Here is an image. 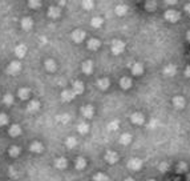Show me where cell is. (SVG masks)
<instances>
[{
  "mask_svg": "<svg viewBox=\"0 0 190 181\" xmlns=\"http://www.w3.org/2000/svg\"><path fill=\"white\" fill-rule=\"evenodd\" d=\"M148 181H156V180H148Z\"/></svg>",
  "mask_w": 190,
  "mask_h": 181,
  "instance_id": "48",
  "label": "cell"
},
{
  "mask_svg": "<svg viewBox=\"0 0 190 181\" xmlns=\"http://www.w3.org/2000/svg\"><path fill=\"white\" fill-rule=\"evenodd\" d=\"M20 71H21V64L19 61H12L8 65V73L10 75H17Z\"/></svg>",
  "mask_w": 190,
  "mask_h": 181,
  "instance_id": "4",
  "label": "cell"
},
{
  "mask_svg": "<svg viewBox=\"0 0 190 181\" xmlns=\"http://www.w3.org/2000/svg\"><path fill=\"white\" fill-rule=\"evenodd\" d=\"M125 49V43L121 40H113L112 43V53L113 55H120Z\"/></svg>",
  "mask_w": 190,
  "mask_h": 181,
  "instance_id": "1",
  "label": "cell"
},
{
  "mask_svg": "<svg viewBox=\"0 0 190 181\" xmlns=\"http://www.w3.org/2000/svg\"><path fill=\"white\" fill-rule=\"evenodd\" d=\"M158 169H160L161 172H166V171L169 169V165H168L166 163H161V164H160V168H158Z\"/></svg>",
  "mask_w": 190,
  "mask_h": 181,
  "instance_id": "42",
  "label": "cell"
},
{
  "mask_svg": "<svg viewBox=\"0 0 190 181\" xmlns=\"http://www.w3.org/2000/svg\"><path fill=\"white\" fill-rule=\"evenodd\" d=\"M28 112H32V113H35V112H37L40 109V103L37 100H32L31 103H28V107H27Z\"/></svg>",
  "mask_w": 190,
  "mask_h": 181,
  "instance_id": "12",
  "label": "cell"
},
{
  "mask_svg": "<svg viewBox=\"0 0 190 181\" xmlns=\"http://www.w3.org/2000/svg\"><path fill=\"white\" fill-rule=\"evenodd\" d=\"M185 11H186L188 14L190 15V4H186V6H185Z\"/></svg>",
  "mask_w": 190,
  "mask_h": 181,
  "instance_id": "45",
  "label": "cell"
},
{
  "mask_svg": "<svg viewBox=\"0 0 190 181\" xmlns=\"http://www.w3.org/2000/svg\"><path fill=\"white\" fill-rule=\"evenodd\" d=\"M29 93H31L29 88H20L19 89V97L21 100H27L29 97Z\"/></svg>",
  "mask_w": 190,
  "mask_h": 181,
  "instance_id": "26",
  "label": "cell"
},
{
  "mask_svg": "<svg viewBox=\"0 0 190 181\" xmlns=\"http://www.w3.org/2000/svg\"><path fill=\"white\" fill-rule=\"evenodd\" d=\"M28 4H29V7L33 8V10H37V8H40V6H41V3H40L39 0H31Z\"/></svg>",
  "mask_w": 190,
  "mask_h": 181,
  "instance_id": "36",
  "label": "cell"
},
{
  "mask_svg": "<svg viewBox=\"0 0 190 181\" xmlns=\"http://www.w3.org/2000/svg\"><path fill=\"white\" fill-rule=\"evenodd\" d=\"M59 121H61L63 124H67L68 121H69V116H68L67 113H64V115H60L59 117H57Z\"/></svg>",
  "mask_w": 190,
  "mask_h": 181,
  "instance_id": "38",
  "label": "cell"
},
{
  "mask_svg": "<svg viewBox=\"0 0 190 181\" xmlns=\"http://www.w3.org/2000/svg\"><path fill=\"white\" fill-rule=\"evenodd\" d=\"M65 145L69 148V149H72V148H75L77 145V140H76V137H73V136H69V137H67V140H65Z\"/></svg>",
  "mask_w": 190,
  "mask_h": 181,
  "instance_id": "28",
  "label": "cell"
},
{
  "mask_svg": "<svg viewBox=\"0 0 190 181\" xmlns=\"http://www.w3.org/2000/svg\"><path fill=\"white\" fill-rule=\"evenodd\" d=\"M81 113H83L84 117L91 119V117H93L95 109H93V107H92V105H85V107L81 108Z\"/></svg>",
  "mask_w": 190,
  "mask_h": 181,
  "instance_id": "8",
  "label": "cell"
},
{
  "mask_svg": "<svg viewBox=\"0 0 190 181\" xmlns=\"http://www.w3.org/2000/svg\"><path fill=\"white\" fill-rule=\"evenodd\" d=\"M165 19L170 23H176L180 20V12H177L176 10H169L165 12Z\"/></svg>",
  "mask_w": 190,
  "mask_h": 181,
  "instance_id": "2",
  "label": "cell"
},
{
  "mask_svg": "<svg viewBox=\"0 0 190 181\" xmlns=\"http://www.w3.org/2000/svg\"><path fill=\"white\" fill-rule=\"evenodd\" d=\"M21 133V128H20L17 124H14L11 128H10V135L12 137H17V136Z\"/></svg>",
  "mask_w": 190,
  "mask_h": 181,
  "instance_id": "22",
  "label": "cell"
},
{
  "mask_svg": "<svg viewBox=\"0 0 190 181\" xmlns=\"http://www.w3.org/2000/svg\"><path fill=\"white\" fill-rule=\"evenodd\" d=\"M130 141H132V135H129V133L121 135L120 144H122V145H128V144H130Z\"/></svg>",
  "mask_w": 190,
  "mask_h": 181,
  "instance_id": "27",
  "label": "cell"
},
{
  "mask_svg": "<svg viewBox=\"0 0 190 181\" xmlns=\"http://www.w3.org/2000/svg\"><path fill=\"white\" fill-rule=\"evenodd\" d=\"M125 181H134V180H133V179H130V177H129V179H126V180H125Z\"/></svg>",
  "mask_w": 190,
  "mask_h": 181,
  "instance_id": "47",
  "label": "cell"
},
{
  "mask_svg": "<svg viewBox=\"0 0 190 181\" xmlns=\"http://www.w3.org/2000/svg\"><path fill=\"white\" fill-rule=\"evenodd\" d=\"M3 103L6 104V105H11V104L14 103V96H12L11 93H7V95L3 97Z\"/></svg>",
  "mask_w": 190,
  "mask_h": 181,
  "instance_id": "34",
  "label": "cell"
},
{
  "mask_svg": "<svg viewBox=\"0 0 190 181\" xmlns=\"http://www.w3.org/2000/svg\"><path fill=\"white\" fill-rule=\"evenodd\" d=\"M176 71H177V67L176 65H173V64H168L166 67L164 68V75H166V76H174L176 75Z\"/></svg>",
  "mask_w": 190,
  "mask_h": 181,
  "instance_id": "15",
  "label": "cell"
},
{
  "mask_svg": "<svg viewBox=\"0 0 190 181\" xmlns=\"http://www.w3.org/2000/svg\"><path fill=\"white\" fill-rule=\"evenodd\" d=\"M32 26H33V20H32L31 18H24L21 20V28L24 31H29Z\"/></svg>",
  "mask_w": 190,
  "mask_h": 181,
  "instance_id": "13",
  "label": "cell"
},
{
  "mask_svg": "<svg viewBox=\"0 0 190 181\" xmlns=\"http://www.w3.org/2000/svg\"><path fill=\"white\" fill-rule=\"evenodd\" d=\"M186 39H188V41H190V31H188V33H186Z\"/></svg>",
  "mask_w": 190,
  "mask_h": 181,
  "instance_id": "46",
  "label": "cell"
},
{
  "mask_svg": "<svg viewBox=\"0 0 190 181\" xmlns=\"http://www.w3.org/2000/svg\"><path fill=\"white\" fill-rule=\"evenodd\" d=\"M29 149L32 152H35V153H40V152H43V145H41V143H39V141H33L31 144Z\"/></svg>",
  "mask_w": 190,
  "mask_h": 181,
  "instance_id": "24",
  "label": "cell"
},
{
  "mask_svg": "<svg viewBox=\"0 0 190 181\" xmlns=\"http://www.w3.org/2000/svg\"><path fill=\"white\" fill-rule=\"evenodd\" d=\"M75 93H73V91L72 89H65V91H63L61 92V99H63V101H72V100L75 99Z\"/></svg>",
  "mask_w": 190,
  "mask_h": 181,
  "instance_id": "7",
  "label": "cell"
},
{
  "mask_svg": "<svg viewBox=\"0 0 190 181\" xmlns=\"http://www.w3.org/2000/svg\"><path fill=\"white\" fill-rule=\"evenodd\" d=\"M109 79H100L99 81H97V87L100 88V89H103V91H105L107 88L109 87Z\"/></svg>",
  "mask_w": 190,
  "mask_h": 181,
  "instance_id": "29",
  "label": "cell"
},
{
  "mask_svg": "<svg viewBox=\"0 0 190 181\" xmlns=\"http://www.w3.org/2000/svg\"><path fill=\"white\" fill-rule=\"evenodd\" d=\"M75 167H76V169H79V171L84 169V168L87 167V161H85V159H84V157H77V160L75 161Z\"/></svg>",
  "mask_w": 190,
  "mask_h": 181,
  "instance_id": "23",
  "label": "cell"
},
{
  "mask_svg": "<svg viewBox=\"0 0 190 181\" xmlns=\"http://www.w3.org/2000/svg\"><path fill=\"white\" fill-rule=\"evenodd\" d=\"M8 124V116L6 113H0V127Z\"/></svg>",
  "mask_w": 190,
  "mask_h": 181,
  "instance_id": "37",
  "label": "cell"
},
{
  "mask_svg": "<svg viewBox=\"0 0 190 181\" xmlns=\"http://www.w3.org/2000/svg\"><path fill=\"white\" fill-rule=\"evenodd\" d=\"M15 55L20 59L24 57V56L27 55V47L24 45V44H19V45L15 48Z\"/></svg>",
  "mask_w": 190,
  "mask_h": 181,
  "instance_id": "9",
  "label": "cell"
},
{
  "mask_svg": "<svg viewBox=\"0 0 190 181\" xmlns=\"http://www.w3.org/2000/svg\"><path fill=\"white\" fill-rule=\"evenodd\" d=\"M95 181H108L109 177L105 173H96L95 175V177H93Z\"/></svg>",
  "mask_w": 190,
  "mask_h": 181,
  "instance_id": "35",
  "label": "cell"
},
{
  "mask_svg": "<svg viewBox=\"0 0 190 181\" xmlns=\"http://www.w3.org/2000/svg\"><path fill=\"white\" fill-rule=\"evenodd\" d=\"M100 45H101V43L99 39H91L89 41H88V48L92 51H97L100 48Z\"/></svg>",
  "mask_w": 190,
  "mask_h": 181,
  "instance_id": "19",
  "label": "cell"
},
{
  "mask_svg": "<svg viewBox=\"0 0 190 181\" xmlns=\"http://www.w3.org/2000/svg\"><path fill=\"white\" fill-rule=\"evenodd\" d=\"M72 91H73L75 95H81L84 92V84L81 81H79V80H77V81H75L73 83V89H72Z\"/></svg>",
  "mask_w": 190,
  "mask_h": 181,
  "instance_id": "16",
  "label": "cell"
},
{
  "mask_svg": "<svg viewBox=\"0 0 190 181\" xmlns=\"http://www.w3.org/2000/svg\"><path fill=\"white\" fill-rule=\"evenodd\" d=\"M77 131H79L81 135L88 133V131H89V125H88L87 123H80L79 127H77Z\"/></svg>",
  "mask_w": 190,
  "mask_h": 181,
  "instance_id": "31",
  "label": "cell"
},
{
  "mask_svg": "<svg viewBox=\"0 0 190 181\" xmlns=\"http://www.w3.org/2000/svg\"><path fill=\"white\" fill-rule=\"evenodd\" d=\"M48 16L52 19H57L60 16V8L59 7H49V10H48Z\"/></svg>",
  "mask_w": 190,
  "mask_h": 181,
  "instance_id": "20",
  "label": "cell"
},
{
  "mask_svg": "<svg viewBox=\"0 0 190 181\" xmlns=\"http://www.w3.org/2000/svg\"><path fill=\"white\" fill-rule=\"evenodd\" d=\"M146 10L148 11H154L156 10V2H146Z\"/></svg>",
  "mask_w": 190,
  "mask_h": 181,
  "instance_id": "41",
  "label": "cell"
},
{
  "mask_svg": "<svg viewBox=\"0 0 190 181\" xmlns=\"http://www.w3.org/2000/svg\"><path fill=\"white\" fill-rule=\"evenodd\" d=\"M67 165H68L67 159H64V157H59V159H56V160H55V167L57 168V169H64V168H67Z\"/></svg>",
  "mask_w": 190,
  "mask_h": 181,
  "instance_id": "18",
  "label": "cell"
},
{
  "mask_svg": "<svg viewBox=\"0 0 190 181\" xmlns=\"http://www.w3.org/2000/svg\"><path fill=\"white\" fill-rule=\"evenodd\" d=\"M126 12H128V7L124 6V4H121V6H117L116 7V14L118 15V16H124Z\"/></svg>",
  "mask_w": 190,
  "mask_h": 181,
  "instance_id": "30",
  "label": "cell"
},
{
  "mask_svg": "<svg viewBox=\"0 0 190 181\" xmlns=\"http://www.w3.org/2000/svg\"><path fill=\"white\" fill-rule=\"evenodd\" d=\"M172 103H173V105H174L176 108H178V109L185 107V99L182 97V96H176V97H173Z\"/></svg>",
  "mask_w": 190,
  "mask_h": 181,
  "instance_id": "11",
  "label": "cell"
},
{
  "mask_svg": "<svg viewBox=\"0 0 190 181\" xmlns=\"http://www.w3.org/2000/svg\"><path fill=\"white\" fill-rule=\"evenodd\" d=\"M83 6L85 10H92V8H93V2H91V0H84Z\"/></svg>",
  "mask_w": 190,
  "mask_h": 181,
  "instance_id": "39",
  "label": "cell"
},
{
  "mask_svg": "<svg viewBox=\"0 0 190 181\" xmlns=\"http://www.w3.org/2000/svg\"><path fill=\"white\" fill-rule=\"evenodd\" d=\"M19 153H20V148L19 147L14 145V147L10 148V156H11V157H17Z\"/></svg>",
  "mask_w": 190,
  "mask_h": 181,
  "instance_id": "33",
  "label": "cell"
},
{
  "mask_svg": "<svg viewBox=\"0 0 190 181\" xmlns=\"http://www.w3.org/2000/svg\"><path fill=\"white\" fill-rule=\"evenodd\" d=\"M105 160H107L109 164H114L117 160H118V156H117L116 152L109 151V152H107V155H105Z\"/></svg>",
  "mask_w": 190,
  "mask_h": 181,
  "instance_id": "10",
  "label": "cell"
},
{
  "mask_svg": "<svg viewBox=\"0 0 190 181\" xmlns=\"http://www.w3.org/2000/svg\"><path fill=\"white\" fill-rule=\"evenodd\" d=\"M130 120H132L133 124L141 125V124H144V115L140 113V112H134V113L130 116Z\"/></svg>",
  "mask_w": 190,
  "mask_h": 181,
  "instance_id": "6",
  "label": "cell"
},
{
  "mask_svg": "<svg viewBox=\"0 0 190 181\" xmlns=\"http://www.w3.org/2000/svg\"><path fill=\"white\" fill-rule=\"evenodd\" d=\"M141 167H142V161L137 157H133L128 161V168L132 171H138V169H141Z\"/></svg>",
  "mask_w": 190,
  "mask_h": 181,
  "instance_id": "3",
  "label": "cell"
},
{
  "mask_svg": "<svg viewBox=\"0 0 190 181\" xmlns=\"http://www.w3.org/2000/svg\"><path fill=\"white\" fill-rule=\"evenodd\" d=\"M132 72H133V75H136V76L141 75L144 72L142 64H141V63H133L132 64Z\"/></svg>",
  "mask_w": 190,
  "mask_h": 181,
  "instance_id": "14",
  "label": "cell"
},
{
  "mask_svg": "<svg viewBox=\"0 0 190 181\" xmlns=\"http://www.w3.org/2000/svg\"><path fill=\"white\" fill-rule=\"evenodd\" d=\"M117 128H118V121H112V123H109V125H108V129H109V131H116Z\"/></svg>",
  "mask_w": 190,
  "mask_h": 181,
  "instance_id": "40",
  "label": "cell"
},
{
  "mask_svg": "<svg viewBox=\"0 0 190 181\" xmlns=\"http://www.w3.org/2000/svg\"><path fill=\"white\" fill-rule=\"evenodd\" d=\"M120 85L122 89H129V88L132 87V80L129 77H122L120 80Z\"/></svg>",
  "mask_w": 190,
  "mask_h": 181,
  "instance_id": "25",
  "label": "cell"
},
{
  "mask_svg": "<svg viewBox=\"0 0 190 181\" xmlns=\"http://www.w3.org/2000/svg\"><path fill=\"white\" fill-rule=\"evenodd\" d=\"M44 67H45V69L48 72H55L56 71V63L52 59L45 60V63H44Z\"/></svg>",
  "mask_w": 190,
  "mask_h": 181,
  "instance_id": "21",
  "label": "cell"
},
{
  "mask_svg": "<svg viewBox=\"0 0 190 181\" xmlns=\"http://www.w3.org/2000/svg\"><path fill=\"white\" fill-rule=\"evenodd\" d=\"M186 164H185V163H180L178 164V168H177V171H178V172H185V171H186Z\"/></svg>",
  "mask_w": 190,
  "mask_h": 181,
  "instance_id": "43",
  "label": "cell"
},
{
  "mask_svg": "<svg viewBox=\"0 0 190 181\" xmlns=\"http://www.w3.org/2000/svg\"><path fill=\"white\" fill-rule=\"evenodd\" d=\"M72 39H73L75 43H81L83 40L85 39V32L81 31V30L73 31V33H72Z\"/></svg>",
  "mask_w": 190,
  "mask_h": 181,
  "instance_id": "5",
  "label": "cell"
},
{
  "mask_svg": "<svg viewBox=\"0 0 190 181\" xmlns=\"http://www.w3.org/2000/svg\"><path fill=\"white\" fill-rule=\"evenodd\" d=\"M92 71H93V63L91 61V60H87V61L83 63V72L87 75L92 73Z\"/></svg>",
  "mask_w": 190,
  "mask_h": 181,
  "instance_id": "17",
  "label": "cell"
},
{
  "mask_svg": "<svg viewBox=\"0 0 190 181\" xmlns=\"http://www.w3.org/2000/svg\"><path fill=\"white\" fill-rule=\"evenodd\" d=\"M185 75H186V77H190V65L186 67V69H185Z\"/></svg>",
  "mask_w": 190,
  "mask_h": 181,
  "instance_id": "44",
  "label": "cell"
},
{
  "mask_svg": "<svg viewBox=\"0 0 190 181\" xmlns=\"http://www.w3.org/2000/svg\"><path fill=\"white\" fill-rule=\"evenodd\" d=\"M91 24H92V27H95V28H100L101 26H103V19L101 18H93Z\"/></svg>",
  "mask_w": 190,
  "mask_h": 181,
  "instance_id": "32",
  "label": "cell"
}]
</instances>
